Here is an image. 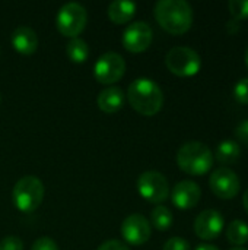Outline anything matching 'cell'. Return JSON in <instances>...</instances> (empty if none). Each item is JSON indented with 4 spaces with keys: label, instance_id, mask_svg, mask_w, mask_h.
I'll return each instance as SVG.
<instances>
[{
    "label": "cell",
    "instance_id": "2",
    "mask_svg": "<svg viewBox=\"0 0 248 250\" xmlns=\"http://www.w3.org/2000/svg\"><path fill=\"white\" fill-rule=\"evenodd\" d=\"M130 105L143 116H155L164 104V94L156 82L148 78L134 79L127 91Z\"/></svg>",
    "mask_w": 248,
    "mask_h": 250
},
{
    "label": "cell",
    "instance_id": "24",
    "mask_svg": "<svg viewBox=\"0 0 248 250\" xmlns=\"http://www.w3.org/2000/svg\"><path fill=\"white\" fill-rule=\"evenodd\" d=\"M162 250H190V243L186 239L181 237H171Z\"/></svg>",
    "mask_w": 248,
    "mask_h": 250
},
{
    "label": "cell",
    "instance_id": "9",
    "mask_svg": "<svg viewBox=\"0 0 248 250\" xmlns=\"http://www.w3.org/2000/svg\"><path fill=\"white\" fill-rule=\"evenodd\" d=\"M209 186L210 190L224 201L234 199L240 193V179L234 170L229 167H219L216 168L210 179H209Z\"/></svg>",
    "mask_w": 248,
    "mask_h": 250
},
{
    "label": "cell",
    "instance_id": "27",
    "mask_svg": "<svg viewBox=\"0 0 248 250\" xmlns=\"http://www.w3.org/2000/svg\"><path fill=\"white\" fill-rule=\"evenodd\" d=\"M98 250H130L124 243L118 242V240H108V242H104Z\"/></svg>",
    "mask_w": 248,
    "mask_h": 250
},
{
    "label": "cell",
    "instance_id": "25",
    "mask_svg": "<svg viewBox=\"0 0 248 250\" xmlns=\"http://www.w3.org/2000/svg\"><path fill=\"white\" fill-rule=\"evenodd\" d=\"M31 250H58V246L56 245V242L50 237H41L38 240L34 242Z\"/></svg>",
    "mask_w": 248,
    "mask_h": 250
},
{
    "label": "cell",
    "instance_id": "3",
    "mask_svg": "<svg viewBox=\"0 0 248 250\" xmlns=\"http://www.w3.org/2000/svg\"><path fill=\"white\" fill-rule=\"evenodd\" d=\"M177 164L180 170L190 176H203L213 166V152L205 144L191 141L178 149Z\"/></svg>",
    "mask_w": 248,
    "mask_h": 250
},
{
    "label": "cell",
    "instance_id": "17",
    "mask_svg": "<svg viewBox=\"0 0 248 250\" xmlns=\"http://www.w3.org/2000/svg\"><path fill=\"white\" fill-rule=\"evenodd\" d=\"M215 157L221 164H234L241 157V146L237 141L224 139L216 146Z\"/></svg>",
    "mask_w": 248,
    "mask_h": 250
},
{
    "label": "cell",
    "instance_id": "18",
    "mask_svg": "<svg viewBox=\"0 0 248 250\" xmlns=\"http://www.w3.org/2000/svg\"><path fill=\"white\" fill-rule=\"evenodd\" d=\"M227 239L235 246L243 248L248 242V224L243 220H234L227 229Z\"/></svg>",
    "mask_w": 248,
    "mask_h": 250
},
{
    "label": "cell",
    "instance_id": "13",
    "mask_svg": "<svg viewBox=\"0 0 248 250\" xmlns=\"http://www.w3.org/2000/svg\"><path fill=\"white\" fill-rule=\"evenodd\" d=\"M202 198V190L197 183L191 180H183L177 183L171 192V201L175 208L187 211L194 208Z\"/></svg>",
    "mask_w": 248,
    "mask_h": 250
},
{
    "label": "cell",
    "instance_id": "28",
    "mask_svg": "<svg viewBox=\"0 0 248 250\" xmlns=\"http://www.w3.org/2000/svg\"><path fill=\"white\" fill-rule=\"evenodd\" d=\"M241 29V23H240V21H237V19H229L228 22H227V31H228V34L229 35H235L238 31Z\"/></svg>",
    "mask_w": 248,
    "mask_h": 250
},
{
    "label": "cell",
    "instance_id": "1",
    "mask_svg": "<svg viewBox=\"0 0 248 250\" xmlns=\"http://www.w3.org/2000/svg\"><path fill=\"white\" fill-rule=\"evenodd\" d=\"M153 13L159 26L172 35L186 34L193 23V9L184 0H159Z\"/></svg>",
    "mask_w": 248,
    "mask_h": 250
},
{
    "label": "cell",
    "instance_id": "19",
    "mask_svg": "<svg viewBox=\"0 0 248 250\" xmlns=\"http://www.w3.org/2000/svg\"><path fill=\"white\" fill-rule=\"evenodd\" d=\"M67 57L75 63H83L89 57V47L85 40L82 38H70L67 47H66Z\"/></svg>",
    "mask_w": 248,
    "mask_h": 250
},
{
    "label": "cell",
    "instance_id": "11",
    "mask_svg": "<svg viewBox=\"0 0 248 250\" xmlns=\"http://www.w3.org/2000/svg\"><path fill=\"white\" fill-rule=\"evenodd\" d=\"M121 236L129 245L142 246L151 239V224L140 214L129 215L121 224Z\"/></svg>",
    "mask_w": 248,
    "mask_h": 250
},
{
    "label": "cell",
    "instance_id": "5",
    "mask_svg": "<svg viewBox=\"0 0 248 250\" xmlns=\"http://www.w3.org/2000/svg\"><path fill=\"white\" fill-rule=\"evenodd\" d=\"M165 64L171 73L181 78H190L199 73L202 67V59L193 48L178 45L167 53Z\"/></svg>",
    "mask_w": 248,
    "mask_h": 250
},
{
    "label": "cell",
    "instance_id": "21",
    "mask_svg": "<svg viewBox=\"0 0 248 250\" xmlns=\"http://www.w3.org/2000/svg\"><path fill=\"white\" fill-rule=\"evenodd\" d=\"M228 9L234 19L243 21L248 19V0H231L228 3Z\"/></svg>",
    "mask_w": 248,
    "mask_h": 250
},
{
    "label": "cell",
    "instance_id": "33",
    "mask_svg": "<svg viewBox=\"0 0 248 250\" xmlns=\"http://www.w3.org/2000/svg\"><path fill=\"white\" fill-rule=\"evenodd\" d=\"M0 103H1V95H0Z\"/></svg>",
    "mask_w": 248,
    "mask_h": 250
},
{
    "label": "cell",
    "instance_id": "20",
    "mask_svg": "<svg viewBox=\"0 0 248 250\" xmlns=\"http://www.w3.org/2000/svg\"><path fill=\"white\" fill-rule=\"evenodd\" d=\"M172 221H174L172 212L167 207L158 205L151 214V223L159 231H167L172 226Z\"/></svg>",
    "mask_w": 248,
    "mask_h": 250
},
{
    "label": "cell",
    "instance_id": "31",
    "mask_svg": "<svg viewBox=\"0 0 248 250\" xmlns=\"http://www.w3.org/2000/svg\"><path fill=\"white\" fill-rule=\"evenodd\" d=\"M231 250H248V249H246V248H232Z\"/></svg>",
    "mask_w": 248,
    "mask_h": 250
},
{
    "label": "cell",
    "instance_id": "15",
    "mask_svg": "<svg viewBox=\"0 0 248 250\" xmlns=\"http://www.w3.org/2000/svg\"><path fill=\"white\" fill-rule=\"evenodd\" d=\"M98 107L108 114L117 113L123 108L124 105V92L121 88L118 86H110L105 88L99 92L98 98H96Z\"/></svg>",
    "mask_w": 248,
    "mask_h": 250
},
{
    "label": "cell",
    "instance_id": "4",
    "mask_svg": "<svg viewBox=\"0 0 248 250\" xmlns=\"http://www.w3.org/2000/svg\"><path fill=\"white\" fill-rule=\"evenodd\" d=\"M12 199L18 211L31 214L44 199V185L35 176H25L13 188Z\"/></svg>",
    "mask_w": 248,
    "mask_h": 250
},
{
    "label": "cell",
    "instance_id": "22",
    "mask_svg": "<svg viewBox=\"0 0 248 250\" xmlns=\"http://www.w3.org/2000/svg\"><path fill=\"white\" fill-rule=\"evenodd\" d=\"M234 97L240 104L248 105V78H243L234 86Z\"/></svg>",
    "mask_w": 248,
    "mask_h": 250
},
{
    "label": "cell",
    "instance_id": "7",
    "mask_svg": "<svg viewBox=\"0 0 248 250\" xmlns=\"http://www.w3.org/2000/svg\"><path fill=\"white\" fill-rule=\"evenodd\" d=\"M139 195L151 204H162L168 199L170 185L165 176L159 171H145L137 179Z\"/></svg>",
    "mask_w": 248,
    "mask_h": 250
},
{
    "label": "cell",
    "instance_id": "6",
    "mask_svg": "<svg viewBox=\"0 0 248 250\" xmlns=\"http://www.w3.org/2000/svg\"><path fill=\"white\" fill-rule=\"evenodd\" d=\"M86 21H88L86 9L82 4L72 1L60 7L56 18V25L61 35L69 38H76L85 29Z\"/></svg>",
    "mask_w": 248,
    "mask_h": 250
},
{
    "label": "cell",
    "instance_id": "16",
    "mask_svg": "<svg viewBox=\"0 0 248 250\" xmlns=\"http://www.w3.org/2000/svg\"><path fill=\"white\" fill-rule=\"evenodd\" d=\"M136 3L134 1H127V0H115L108 6V18L117 23H127L136 13Z\"/></svg>",
    "mask_w": 248,
    "mask_h": 250
},
{
    "label": "cell",
    "instance_id": "32",
    "mask_svg": "<svg viewBox=\"0 0 248 250\" xmlns=\"http://www.w3.org/2000/svg\"><path fill=\"white\" fill-rule=\"evenodd\" d=\"M246 64H247V67H248V48H247V53H246Z\"/></svg>",
    "mask_w": 248,
    "mask_h": 250
},
{
    "label": "cell",
    "instance_id": "26",
    "mask_svg": "<svg viewBox=\"0 0 248 250\" xmlns=\"http://www.w3.org/2000/svg\"><path fill=\"white\" fill-rule=\"evenodd\" d=\"M235 136H237V139H238L241 144L248 145V120L241 122V123L237 126V129H235Z\"/></svg>",
    "mask_w": 248,
    "mask_h": 250
},
{
    "label": "cell",
    "instance_id": "23",
    "mask_svg": "<svg viewBox=\"0 0 248 250\" xmlns=\"http://www.w3.org/2000/svg\"><path fill=\"white\" fill-rule=\"evenodd\" d=\"M0 250H23V243L16 236H7L0 242Z\"/></svg>",
    "mask_w": 248,
    "mask_h": 250
},
{
    "label": "cell",
    "instance_id": "30",
    "mask_svg": "<svg viewBox=\"0 0 248 250\" xmlns=\"http://www.w3.org/2000/svg\"><path fill=\"white\" fill-rule=\"evenodd\" d=\"M243 204H244V208H246V211H247L248 214V189L244 192V195H243Z\"/></svg>",
    "mask_w": 248,
    "mask_h": 250
},
{
    "label": "cell",
    "instance_id": "14",
    "mask_svg": "<svg viewBox=\"0 0 248 250\" xmlns=\"http://www.w3.org/2000/svg\"><path fill=\"white\" fill-rule=\"evenodd\" d=\"M12 45L13 48L25 56L34 54L38 48V37L34 29L29 26H18L12 32Z\"/></svg>",
    "mask_w": 248,
    "mask_h": 250
},
{
    "label": "cell",
    "instance_id": "8",
    "mask_svg": "<svg viewBox=\"0 0 248 250\" xmlns=\"http://www.w3.org/2000/svg\"><path fill=\"white\" fill-rule=\"evenodd\" d=\"M126 72V62L117 53H104L94 64V76L99 83L111 85L118 82Z\"/></svg>",
    "mask_w": 248,
    "mask_h": 250
},
{
    "label": "cell",
    "instance_id": "12",
    "mask_svg": "<svg viewBox=\"0 0 248 250\" xmlns=\"http://www.w3.org/2000/svg\"><path fill=\"white\" fill-rule=\"evenodd\" d=\"M224 230V217L216 209L202 211L194 221V233L202 240H215Z\"/></svg>",
    "mask_w": 248,
    "mask_h": 250
},
{
    "label": "cell",
    "instance_id": "29",
    "mask_svg": "<svg viewBox=\"0 0 248 250\" xmlns=\"http://www.w3.org/2000/svg\"><path fill=\"white\" fill-rule=\"evenodd\" d=\"M196 250H219L216 246H213V245H199Z\"/></svg>",
    "mask_w": 248,
    "mask_h": 250
},
{
    "label": "cell",
    "instance_id": "10",
    "mask_svg": "<svg viewBox=\"0 0 248 250\" xmlns=\"http://www.w3.org/2000/svg\"><path fill=\"white\" fill-rule=\"evenodd\" d=\"M153 40L152 28L142 21L130 23L123 34V45L130 53H142L149 48Z\"/></svg>",
    "mask_w": 248,
    "mask_h": 250
}]
</instances>
